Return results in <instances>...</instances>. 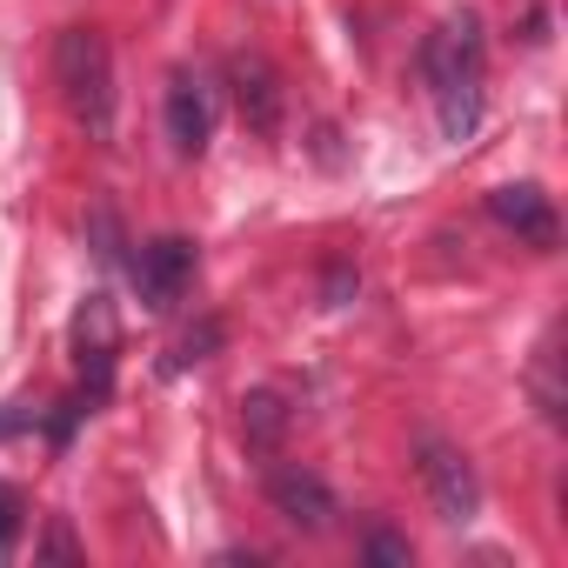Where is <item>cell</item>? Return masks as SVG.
Returning a JSON list of instances; mask_svg holds the SVG:
<instances>
[{
    "label": "cell",
    "instance_id": "cell-1",
    "mask_svg": "<svg viewBox=\"0 0 568 568\" xmlns=\"http://www.w3.org/2000/svg\"><path fill=\"white\" fill-rule=\"evenodd\" d=\"M422 81H428L442 134L468 141L475 121H481V81H488V48H481V21L475 14H448L422 41Z\"/></svg>",
    "mask_w": 568,
    "mask_h": 568
},
{
    "label": "cell",
    "instance_id": "cell-2",
    "mask_svg": "<svg viewBox=\"0 0 568 568\" xmlns=\"http://www.w3.org/2000/svg\"><path fill=\"white\" fill-rule=\"evenodd\" d=\"M54 81H61L68 114L94 141H108L114 134V54H108V41L94 28H68L54 41Z\"/></svg>",
    "mask_w": 568,
    "mask_h": 568
},
{
    "label": "cell",
    "instance_id": "cell-3",
    "mask_svg": "<svg viewBox=\"0 0 568 568\" xmlns=\"http://www.w3.org/2000/svg\"><path fill=\"white\" fill-rule=\"evenodd\" d=\"M422 481H428V501H435L442 521H475L481 515V475L462 448L422 442Z\"/></svg>",
    "mask_w": 568,
    "mask_h": 568
},
{
    "label": "cell",
    "instance_id": "cell-4",
    "mask_svg": "<svg viewBox=\"0 0 568 568\" xmlns=\"http://www.w3.org/2000/svg\"><path fill=\"white\" fill-rule=\"evenodd\" d=\"M267 501H274V515L288 521V528H308V535H328L335 528V495H328V481L322 475H308V468H274L267 475Z\"/></svg>",
    "mask_w": 568,
    "mask_h": 568
},
{
    "label": "cell",
    "instance_id": "cell-5",
    "mask_svg": "<svg viewBox=\"0 0 568 568\" xmlns=\"http://www.w3.org/2000/svg\"><path fill=\"white\" fill-rule=\"evenodd\" d=\"M488 214H495L515 241H528V247H555V241H561L555 201H548L535 181H508V187H495V194H488Z\"/></svg>",
    "mask_w": 568,
    "mask_h": 568
},
{
    "label": "cell",
    "instance_id": "cell-6",
    "mask_svg": "<svg viewBox=\"0 0 568 568\" xmlns=\"http://www.w3.org/2000/svg\"><path fill=\"white\" fill-rule=\"evenodd\" d=\"M187 274H194V241H181V234L148 241V247H141V261H134V281H141L148 308H174V302H181V288H187Z\"/></svg>",
    "mask_w": 568,
    "mask_h": 568
},
{
    "label": "cell",
    "instance_id": "cell-7",
    "mask_svg": "<svg viewBox=\"0 0 568 568\" xmlns=\"http://www.w3.org/2000/svg\"><path fill=\"white\" fill-rule=\"evenodd\" d=\"M207 134H214V94H207L201 74L181 68V74L168 81V141H174L181 154H201Z\"/></svg>",
    "mask_w": 568,
    "mask_h": 568
},
{
    "label": "cell",
    "instance_id": "cell-8",
    "mask_svg": "<svg viewBox=\"0 0 568 568\" xmlns=\"http://www.w3.org/2000/svg\"><path fill=\"white\" fill-rule=\"evenodd\" d=\"M234 101H241V121L254 134H274L281 128V81H274L267 61H254V54L234 61Z\"/></svg>",
    "mask_w": 568,
    "mask_h": 568
},
{
    "label": "cell",
    "instance_id": "cell-9",
    "mask_svg": "<svg viewBox=\"0 0 568 568\" xmlns=\"http://www.w3.org/2000/svg\"><path fill=\"white\" fill-rule=\"evenodd\" d=\"M368 555H375V561H408V541H395V535H368Z\"/></svg>",
    "mask_w": 568,
    "mask_h": 568
}]
</instances>
